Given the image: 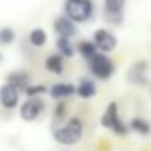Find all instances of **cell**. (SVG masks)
<instances>
[{"mask_svg":"<svg viewBox=\"0 0 151 151\" xmlns=\"http://www.w3.org/2000/svg\"><path fill=\"white\" fill-rule=\"evenodd\" d=\"M128 130H132V132H135L139 135L147 137V135H151V123L146 121L144 117H133L130 121V124H128Z\"/></svg>","mask_w":151,"mask_h":151,"instance_id":"15","label":"cell"},{"mask_svg":"<svg viewBox=\"0 0 151 151\" xmlns=\"http://www.w3.org/2000/svg\"><path fill=\"white\" fill-rule=\"evenodd\" d=\"M87 64H89L91 73L94 75L98 80H109L112 75L116 73V64H114V60H112L107 53H103V52L94 53V55L87 60Z\"/></svg>","mask_w":151,"mask_h":151,"instance_id":"3","label":"cell"},{"mask_svg":"<svg viewBox=\"0 0 151 151\" xmlns=\"http://www.w3.org/2000/svg\"><path fill=\"white\" fill-rule=\"evenodd\" d=\"M18 103H20V91L6 82L0 87V105L7 110H13V109H16Z\"/></svg>","mask_w":151,"mask_h":151,"instance_id":"8","label":"cell"},{"mask_svg":"<svg viewBox=\"0 0 151 151\" xmlns=\"http://www.w3.org/2000/svg\"><path fill=\"white\" fill-rule=\"evenodd\" d=\"M75 91H77V86H73L69 82H57L50 87V96L53 100H64V98H69L75 94Z\"/></svg>","mask_w":151,"mask_h":151,"instance_id":"12","label":"cell"},{"mask_svg":"<svg viewBox=\"0 0 151 151\" xmlns=\"http://www.w3.org/2000/svg\"><path fill=\"white\" fill-rule=\"evenodd\" d=\"M48 89H46V86H43V84H37V86H29L23 93L27 94V96H39V94H43V93H46Z\"/></svg>","mask_w":151,"mask_h":151,"instance_id":"20","label":"cell"},{"mask_svg":"<svg viewBox=\"0 0 151 151\" xmlns=\"http://www.w3.org/2000/svg\"><path fill=\"white\" fill-rule=\"evenodd\" d=\"M100 123H101V126L112 130V132L117 133V135H126V133H128V126L121 121V117H119V107H117L116 101L109 103V107H107L105 114L101 116Z\"/></svg>","mask_w":151,"mask_h":151,"instance_id":"4","label":"cell"},{"mask_svg":"<svg viewBox=\"0 0 151 151\" xmlns=\"http://www.w3.org/2000/svg\"><path fill=\"white\" fill-rule=\"evenodd\" d=\"M126 0H103V18L110 25H121L124 20Z\"/></svg>","mask_w":151,"mask_h":151,"instance_id":"5","label":"cell"},{"mask_svg":"<svg viewBox=\"0 0 151 151\" xmlns=\"http://www.w3.org/2000/svg\"><path fill=\"white\" fill-rule=\"evenodd\" d=\"M64 110H66V105H64V101H60V103L55 107V117H62V116H64Z\"/></svg>","mask_w":151,"mask_h":151,"instance_id":"21","label":"cell"},{"mask_svg":"<svg viewBox=\"0 0 151 151\" xmlns=\"http://www.w3.org/2000/svg\"><path fill=\"white\" fill-rule=\"evenodd\" d=\"M94 14V0H64V16L75 23H89Z\"/></svg>","mask_w":151,"mask_h":151,"instance_id":"1","label":"cell"},{"mask_svg":"<svg viewBox=\"0 0 151 151\" xmlns=\"http://www.w3.org/2000/svg\"><path fill=\"white\" fill-rule=\"evenodd\" d=\"M55 46H57L59 53H60L64 59H68V57H73V55H75V46H73V43H71V37L57 36V39H55Z\"/></svg>","mask_w":151,"mask_h":151,"instance_id":"17","label":"cell"},{"mask_svg":"<svg viewBox=\"0 0 151 151\" xmlns=\"http://www.w3.org/2000/svg\"><path fill=\"white\" fill-rule=\"evenodd\" d=\"M147 69H149V64L146 60H139L128 69L126 78L135 86H146L147 84Z\"/></svg>","mask_w":151,"mask_h":151,"instance_id":"9","label":"cell"},{"mask_svg":"<svg viewBox=\"0 0 151 151\" xmlns=\"http://www.w3.org/2000/svg\"><path fill=\"white\" fill-rule=\"evenodd\" d=\"M75 94H78L82 100H89L93 96H96V84L91 80V78H82L77 86V91Z\"/></svg>","mask_w":151,"mask_h":151,"instance_id":"14","label":"cell"},{"mask_svg":"<svg viewBox=\"0 0 151 151\" xmlns=\"http://www.w3.org/2000/svg\"><path fill=\"white\" fill-rule=\"evenodd\" d=\"M84 135V124L80 121V117H71L68 119V123L60 128L53 130V139L62 144V146H73L77 144Z\"/></svg>","mask_w":151,"mask_h":151,"instance_id":"2","label":"cell"},{"mask_svg":"<svg viewBox=\"0 0 151 151\" xmlns=\"http://www.w3.org/2000/svg\"><path fill=\"white\" fill-rule=\"evenodd\" d=\"M43 109H45V101L39 96H29V100L23 101L20 107V116L23 121H36L43 112Z\"/></svg>","mask_w":151,"mask_h":151,"instance_id":"7","label":"cell"},{"mask_svg":"<svg viewBox=\"0 0 151 151\" xmlns=\"http://www.w3.org/2000/svg\"><path fill=\"white\" fill-rule=\"evenodd\" d=\"M14 37H16V32L11 27H2L0 29V45L7 46V45H11L14 41Z\"/></svg>","mask_w":151,"mask_h":151,"instance_id":"19","label":"cell"},{"mask_svg":"<svg viewBox=\"0 0 151 151\" xmlns=\"http://www.w3.org/2000/svg\"><path fill=\"white\" fill-rule=\"evenodd\" d=\"M0 62H2V53H0Z\"/></svg>","mask_w":151,"mask_h":151,"instance_id":"22","label":"cell"},{"mask_svg":"<svg viewBox=\"0 0 151 151\" xmlns=\"http://www.w3.org/2000/svg\"><path fill=\"white\" fill-rule=\"evenodd\" d=\"M93 41L98 46V50L103 52V53H110L117 46V37L109 29H96L94 34H93Z\"/></svg>","mask_w":151,"mask_h":151,"instance_id":"6","label":"cell"},{"mask_svg":"<svg viewBox=\"0 0 151 151\" xmlns=\"http://www.w3.org/2000/svg\"><path fill=\"white\" fill-rule=\"evenodd\" d=\"M7 84H11L13 87H16L18 91H25L29 86H30V75L23 69H16V71H11L7 75Z\"/></svg>","mask_w":151,"mask_h":151,"instance_id":"11","label":"cell"},{"mask_svg":"<svg viewBox=\"0 0 151 151\" xmlns=\"http://www.w3.org/2000/svg\"><path fill=\"white\" fill-rule=\"evenodd\" d=\"M45 68L53 73V75H62L64 73V57L57 52V53H52L45 59Z\"/></svg>","mask_w":151,"mask_h":151,"instance_id":"13","label":"cell"},{"mask_svg":"<svg viewBox=\"0 0 151 151\" xmlns=\"http://www.w3.org/2000/svg\"><path fill=\"white\" fill-rule=\"evenodd\" d=\"M75 52H78L86 60H89L94 53H98V46L94 45V41H89V39H82L77 43V48H75Z\"/></svg>","mask_w":151,"mask_h":151,"instance_id":"16","label":"cell"},{"mask_svg":"<svg viewBox=\"0 0 151 151\" xmlns=\"http://www.w3.org/2000/svg\"><path fill=\"white\" fill-rule=\"evenodd\" d=\"M46 41H48V36H46V32H45L43 29H32V30L29 32V43H30L32 46H36V48L45 46Z\"/></svg>","mask_w":151,"mask_h":151,"instance_id":"18","label":"cell"},{"mask_svg":"<svg viewBox=\"0 0 151 151\" xmlns=\"http://www.w3.org/2000/svg\"><path fill=\"white\" fill-rule=\"evenodd\" d=\"M53 30L57 36H62V37H73L77 36V23L71 22L68 16H57L53 20Z\"/></svg>","mask_w":151,"mask_h":151,"instance_id":"10","label":"cell"}]
</instances>
